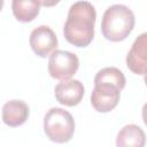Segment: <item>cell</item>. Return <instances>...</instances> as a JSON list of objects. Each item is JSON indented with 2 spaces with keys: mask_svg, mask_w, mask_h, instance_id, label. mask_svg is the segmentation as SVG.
<instances>
[{
  "mask_svg": "<svg viewBox=\"0 0 147 147\" xmlns=\"http://www.w3.org/2000/svg\"><path fill=\"white\" fill-rule=\"evenodd\" d=\"M96 11L88 1L74 2L68 11L63 26L65 40L76 47L88 46L94 38Z\"/></svg>",
  "mask_w": 147,
  "mask_h": 147,
  "instance_id": "1",
  "label": "cell"
},
{
  "mask_svg": "<svg viewBox=\"0 0 147 147\" xmlns=\"http://www.w3.org/2000/svg\"><path fill=\"white\" fill-rule=\"evenodd\" d=\"M136 24L133 11L125 5L109 6L101 20V32L109 41H122L129 37Z\"/></svg>",
  "mask_w": 147,
  "mask_h": 147,
  "instance_id": "2",
  "label": "cell"
},
{
  "mask_svg": "<svg viewBox=\"0 0 147 147\" xmlns=\"http://www.w3.org/2000/svg\"><path fill=\"white\" fill-rule=\"evenodd\" d=\"M75 119L72 115L62 108H51L44 117V132L47 138L56 144L70 141L75 133Z\"/></svg>",
  "mask_w": 147,
  "mask_h": 147,
  "instance_id": "3",
  "label": "cell"
},
{
  "mask_svg": "<svg viewBox=\"0 0 147 147\" xmlns=\"http://www.w3.org/2000/svg\"><path fill=\"white\" fill-rule=\"evenodd\" d=\"M79 68V59L75 53L63 49H55L49 54L48 74L52 78L67 80L70 79Z\"/></svg>",
  "mask_w": 147,
  "mask_h": 147,
  "instance_id": "4",
  "label": "cell"
},
{
  "mask_svg": "<svg viewBox=\"0 0 147 147\" xmlns=\"http://www.w3.org/2000/svg\"><path fill=\"white\" fill-rule=\"evenodd\" d=\"M29 44L39 57L49 56L57 47V37L48 25H39L30 33Z\"/></svg>",
  "mask_w": 147,
  "mask_h": 147,
  "instance_id": "5",
  "label": "cell"
},
{
  "mask_svg": "<svg viewBox=\"0 0 147 147\" xmlns=\"http://www.w3.org/2000/svg\"><path fill=\"white\" fill-rule=\"evenodd\" d=\"M121 91L109 84H98L91 93V105L99 113L111 111L119 102Z\"/></svg>",
  "mask_w": 147,
  "mask_h": 147,
  "instance_id": "6",
  "label": "cell"
},
{
  "mask_svg": "<svg viewBox=\"0 0 147 147\" xmlns=\"http://www.w3.org/2000/svg\"><path fill=\"white\" fill-rule=\"evenodd\" d=\"M85 88L80 80L78 79H67L61 80L56 84L54 88V95L57 102L63 106L74 107L77 106L84 96Z\"/></svg>",
  "mask_w": 147,
  "mask_h": 147,
  "instance_id": "7",
  "label": "cell"
},
{
  "mask_svg": "<svg viewBox=\"0 0 147 147\" xmlns=\"http://www.w3.org/2000/svg\"><path fill=\"white\" fill-rule=\"evenodd\" d=\"M147 65V33L139 34L133 41L127 55L126 67L136 75L144 76Z\"/></svg>",
  "mask_w": 147,
  "mask_h": 147,
  "instance_id": "8",
  "label": "cell"
},
{
  "mask_svg": "<svg viewBox=\"0 0 147 147\" xmlns=\"http://www.w3.org/2000/svg\"><path fill=\"white\" fill-rule=\"evenodd\" d=\"M30 115V109L29 106L22 101V100H9L7 101L1 111V117L2 121L6 125L10 127H16L22 124H24Z\"/></svg>",
  "mask_w": 147,
  "mask_h": 147,
  "instance_id": "9",
  "label": "cell"
},
{
  "mask_svg": "<svg viewBox=\"0 0 147 147\" xmlns=\"http://www.w3.org/2000/svg\"><path fill=\"white\" fill-rule=\"evenodd\" d=\"M146 134L144 130L136 124L123 126L116 137V147H145Z\"/></svg>",
  "mask_w": 147,
  "mask_h": 147,
  "instance_id": "10",
  "label": "cell"
},
{
  "mask_svg": "<svg viewBox=\"0 0 147 147\" xmlns=\"http://www.w3.org/2000/svg\"><path fill=\"white\" fill-rule=\"evenodd\" d=\"M11 10L17 21L28 23L33 21L38 16L40 5L38 1L33 0H13Z\"/></svg>",
  "mask_w": 147,
  "mask_h": 147,
  "instance_id": "11",
  "label": "cell"
},
{
  "mask_svg": "<svg viewBox=\"0 0 147 147\" xmlns=\"http://www.w3.org/2000/svg\"><path fill=\"white\" fill-rule=\"evenodd\" d=\"M98 84H109L115 86L118 91L125 87L126 79L122 70L116 67H106L99 70L94 77V85Z\"/></svg>",
  "mask_w": 147,
  "mask_h": 147,
  "instance_id": "12",
  "label": "cell"
},
{
  "mask_svg": "<svg viewBox=\"0 0 147 147\" xmlns=\"http://www.w3.org/2000/svg\"><path fill=\"white\" fill-rule=\"evenodd\" d=\"M3 0H0V11H1V9H2V7H3Z\"/></svg>",
  "mask_w": 147,
  "mask_h": 147,
  "instance_id": "13",
  "label": "cell"
}]
</instances>
